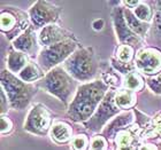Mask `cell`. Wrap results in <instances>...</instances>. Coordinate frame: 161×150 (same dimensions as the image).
<instances>
[{
    "label": "cell",
    "mask_w": 161,
    "mask_h": 150,
    "mask_svg": "<svg viewBox=\"0 0 161 150\" xmlns=\"http://www.w3.org/2000/svg\"><path fill=\"white\" fill-rule=\"evenodd\" d=\"M53 116L43 103H35L29 109L23 124V130L36 137H46L53 125Z\"/></svg>",
    "instance_id": "obj_8"
},
{
    "label": "cell",
    "mask_w": 161,
    "mask_h": 150,
    "mask_svg": "<svg viewBox=\"0 0 161 150\" xmlns=\"http://www.w3.org/2000/svg\"><path fill=\"white\" fill-rule=\"evenodd\" d=\"M31 27L28 12L13 6H6L0 12V31L10 43Z\"/></svg>",
    "instance_id": "obj_6"
},
{
    "label": "cell",
    "mask_w": 161,
    "mask_h": 150,
    "mask_svg": "<svg viewBox=\"0 0 161 150\" xmlns=\"http://www.w3.org/2000/svg\"><path fill=\"white\" fill-rule=\"evenodd\" d=\"M62 67L80 84H85L99 79L100 63L92 47H80L68 59Z\"/></svg>",
    "instance_id": "obj_2"
},
{
    "label": "cell",
    "mask_w": 161,
    "mask_h": 150,
    "mask_svg": "<svg viewBox=\"0 0 161 150\" xmlns=\"http://www.w3.org/2000/svg\"><path fill=\"white\" fill-rule=\"evenodd\" d=\"M115 104L121 111L134 110L137 104V93L127 88H120L115 92Z\"/></svg>",
    "instance_id": "obj_19"
},
{
    "label": "cell",
    "mask_w": 161,
    "mask_h": 150,
    "mask_svg": "<svg viewBox=\"0 0 161 150\" xmlns=\"http://www.w3.org/2000/svg\"><path fill=\"white\" fill-rule=\"evenodd\" d=\"M152 5H153V9H154L152 27L157 30L158 34H161V1H152Z\"/></svg>",
    "instance_id": "obj_29"
},
{
    "label": "cell",
    "mask_w": 161,
    "mask_h": 150,
    "mask_svg": "<svg viewBox=\"0 0 161 150\" xmlns=\"http://www.w3.org/2000/svg\"><path fill=\"white\" fill-rule=\"evenodd\" d=\"M12 47L28 55L31 60H36L42 49L38 41V31L35 30V28L31 25L28 30L12 41Z\"/></svg>",
    "instance_id": "obj_13"
},
{
    "label": "cell",
    "mask_w": 161,
    "mask_h": 150,
    "mask_svg": "<svg viewBox=\"0 0 161 150\" xmlns=\"http://www.w3.org/2000/svg\"><path fill=\"white\" fill-rule=\"evenodd\" d=\"M146 86L150 88L152 93L161 95V74L157 75L154 77L146 78Z\"/></svg>",
    "instance_id": "obj_30"
},
{
    "label": "cell",
    "mask_w": 161,
    "mask_h": 150,
    "mask_svg": "<svg viewBox=\"0 0 161 150\" xmlns=\"http://www.w3.org/2000/svg\"><path fill=\"white\" fill-rule=\"evenodd\" d=\"M146 85V79L143 75H141L137 70L131 71L123 77V88L134 91V92H142Z\"/></svg>",
    "instance_id": "obj_22"
},
{
    "label": "cell",
    "mask_w": 161,
    "mask_h": 150,
    "mask_svg": "<svg viewBox=\"0 0 161 150\" xmlns=\"http://www.w3.org/2000/svg\"><path fill=\"white\" fill-rule=\"evenodd\" d=\"M115 92L116 91L114 90L108 91V93L106 94V96L100 103V106L93 113V116L91 117L86 123L83 124V126L87 131H90L94 134H100L101 131L105 128V126L121 112L118 106L115 104Z\"/></svg>",
    "instance_id": "obj_7"
},
{
    "label": "cell",
    "mask_w": 161,
    "mask_h": 150,
    "mask_svg": "<svg viewBox=\"0 0 161 150\" xmlns=\"http://www.w3.org/2000/svg\"><path fill=\"white\" fill-rule=\"evenodd\" d=\"M132 12L138 20H141L142 22H145V23L152 24L153 16H154V9H153L152 1H142L141 0L139 5Z\"/></svg>",
    "instance_id": "obj_24"
},
{
    "label": "cell",
    "mask_w": 161,
    "mask_h": 150,
    "mask_svg": "<svg viewBox=\"0 0 161 150\" xmlns=\"http://www.w3.org/2000/svg\"><path fill=\"white\" fill-rule=\"evenodd\" d=\"M80 47V41L77 39L64 40L53 46L42 48L36 59V62L43 69L44 72L47 74L54 68L62 65Z\"/></svg>",
    "instance_id": "obj_5"
},
{
    "label": "cell",
    "mask_w": 161,
    "mask_h": 150,
    "mask_svg": "<svg viewBox=\"0 0 161 150\" xmlns=\"http://www.w3.org/2000/svg\"><path fill=\"white\" fill-rule=\"evenodd\" d=\"M31 59L22 52L14 49L13 47L8 50L6 56V69L14 75H19L27 67Z\"/></svg>",
    "instance_id": "obj_17"
},
{
    "label": "cell",
    "mask_w": 161,
    "mask_h": 150,
    "mask_svg": "<svg viewBox=\"0 0 161 150\" xmlns=\"http://www.w3.org/2000/svg\"><path fill=\"white\" fill-rule=\"evenodd\" d=\"M123 14H124V18H125V22H127L128 27L130 28L131 31L135 32V34L139 36L141 38L145 39L147 32L151 29L152 24L145 23V22H142L141 20H138L136 15L134 14V12L129 8H125L123 7Z\"/></svg>",
    "instance_id": "obj_20"
},
{
    "label": "cell",
    "mask_w": 161,
    "mask_h": 150,
    "mask_svg": "<svg viewBox=\"0 0 161 150\" xmlns=\"http://www.w3.org/2000/svg\"><path fill=\"white\" fill-rule=\"evenodd\" d=\"M100 79L109 87V90L118 91L123 87V76H121L120 74H118L112 67L109 71L106 70L101 72Z\"/></svg>",
    "instance_id": "obj_25"
},
{
    "label": "cell",
    "mask_w": 161,
    "mask_h": 150,
    "mask_svg": "<svg viewBox=\"0 0 161 150\" xmlns=\"http://www.w3.org/2000/svg\"><path fill=\"white\" fill-rule=\"evenodd\" d=\"M141 0H123L122 1V6L125 7V8H129V9L134 10L136 7L139 5Z\"/></svg>",
    "instance_id": "obj_34"
},
{
    "label": "cell",
    "mask_w": 161,
    "mask_h": 150,
    "mask_svg": "<svg viewBox=\"0 0 161 150\" xmlns=\"http://www.w3.org/2000/svg\"><path fill=\"white\" fill-rule=\"evenodd\" d=\"M108 91L109 87L100 78L80 84L74 100L67 108V116L75 123H86L93 116Z\"/></svg>",
    "instance_id": "obj_1"
},
{
    "label": "cell",
    "mask_w": 161,
    "mask_h": 150,
    "mask_svg": "<svg viewBox=\"0 0 161 150\" xmlns=\"http://www.w3.org/2000/svg\"><path fill=\"white\" fill-rule=\"evenodd\" d=\"M0 124H1V135H9L14 130V123L8 116H1L0 118Z\"/></svg>",
    "instance_id": "obj_31"
},
{
    "label": "cell",
    "mask_w": 161,
    "mask_h": 150,
    "mask_svg": "<svg viewBox=\"0 0 161 150\" xmlns=\"http://www.w3.org/2000/svg\"><path fill=\"white\" fill-rule=\"evenodd\" d=\"M105 27V21L103 18H96L92 22V29L94 31H101Z\"/></svg>",
    "instance_id": "obj_35"
},
{
    "label": "cell",
    "mask_w": 161,
    "mask_h": 150,
    "mask_svg": "<svg viewBox=\"0 0 161 150\" xmlns=\"http://www.w3.org/2000/svg\"><path fill=\"white\" fill-rule=\"evenodd\" d=\"M91 139L85 133H80L74 135L70 142L71 150H90Z\"/></svg>",
    "instance_id": "obj_26"
},
{
    "label": "cell",
    "mask_w": 161,
    "mask_h": 150,
    "mask_svg": "<svg viewBox=\"0 0 161 150\" xmlns=\"http://www.w3.org/2000/svg\"><path fill=\"white\" fill-rule=\"evenodd\" d=\"M28 14L31 25L36 31H39L47 25L58 24L60 21L61 7L52 1L37 0L28 9Z\"/></svg>",
    "instance_id": "obj_9"
},
{
    "label": "cell",
    "mask_w": 161,
    "mask_h": 150,
    "mask_svg": "<svg viewBox=\"0 0 161 150\" xmlns=\"http://www.w3.org/2000/svg\"><path fill=\"white\" fill-rule=\"evenodd\" d=\"M138 150H161V141H143Z\"/></svg>",
    "instance_id": "obj_33"
},
{
    "label": "cell",
    "mask_w": 161,
    "mask_h": 150,
    "mask_svg": "<svg viewBox=\"0 0 161 150\" xmlns=\"http://www.w3.org/2000/svg\"><path fill=\"white\" fill-rule=\"evenodd\" d=\"M142 141H161V111L150 117L143 126Z\"/></svg>",
    "instance_id": "obj_18"
},
{
    "label": "cell",
    "mask_w": 161,
    "mask_h": 150,
    "mask_svg": "<svg viewBox=\"0 0 161 150\" xmlns=\"http://www.w3.org/2000/svg\"><path fill=\"white\" fill-rule=\"evenodd\" d=\"M0 83L1 88L5 91L9 100L10 109L14 110H24L31 103L39 88L37 84L24 83L16 75L9 72L7 69L1 70Z\"/></svg>",
    "instance_id": "obj_4"
},
{
    "label": "cell",
    "mask_w": 161,
    "mask_h": 150,
    "mask_svg": "<svg viewBox=\"0 0 161 150\" xmlns=\"http://www.w3.org/2000/svg\"><path fill=\"white\" fill-rule=\"evenodd\" d=\"M9 109V100H8V97H7L6 93H5V91L1 88V92H0V113H1V116H5Z\"/></svg>",
    "instance_id": "obj_32"
},
{
    "label": "cell",
    "mask_w": 161,
    "mask_h": 150,
    "mask_svg": "<svg viewBox=\"0 0 161 150\" xmlns=\"http://www.w3.org/2000/svg\"><path fill=\"white\" fill-rule=\"evenodd\" d=\"M45 75L46 74H45L43 71V69L38 65L37 62L34 60H31L27 67L24 68L23 70L17 75V77H19L21 80H23L24 83L37 84L39 80H42L44 77H45Z\"/></svg>",
    "instance_id": "obj_21"
},
{
    "label": "cell",
    "mask_w": 161,
    "mask_h": 150,
    "mask_svg": "<svg viewBox=\"0 0 161 150\" xmlns=\"http://www.w3.org/2000/svg\"><path fill=\"white\" fill-rule=\"evenodd\" d=\"M136 123V113L134 110L129 111H121L118 116L114 117L109 123L105 126V128L101 131V135L107 139V141L111 143L113 142L116 137V134L120 131L127 128Z\"/></svg>",
    "instance_id": "obj_15"
},
{
    "label": "cell",
    "mask_w": 161,
    "mask_h": 150,
    "mask_svg": "<svg viewBox=\"0 0 161 150\" xmlns=\"http://www.w3.org/2000/svg\"><path fill=\"white\" fill-rule=\"evenodd\" d=\"M142 132L143 127L139 123H136L131 126L120 131L114 141V150H138L142 141Z\"/></svg>",
    "instance_id": "obj_12"
},
{
    "label": "cell",
    "mask_w": 161,
    "mask_h": 150,
    "mask_svg": "<svg viewBox=\"0 0 161 150\" xmlns=\"http://www.w3.org/2000/svg\"><path fill=\"white\" fill-rule=\"evenodd\" d=\"M111 67L113 68L116 72H119L121 76H123V77L129 74V72H131V71L136 70L135 63L128 64V63H123V62H120V61L116 60L113 55H112V57H111Z\"/></svg>",
    "instance_id": "obj_27"
},
{
    "label": "cell",
    "mask_w": 161,
    "mask_h": 150,
    "mask_svg": "<svg viewBox=\"0 0 161 150\" xmlns=\"http://www.w3.org/2000/svg\"><path fill=\"white\" fill-rule=\"evenodd\" d=\"M80 85V84L68 74L62 65L52 69L37 83L38 87L55 96L66 108L69 107L71 101L74 100Z\"/></svg>",
    "instance_id": "obj_3"
},
{
    "label": "cell",
    "mask_w": 161,
    "mask_h": 150,
    "mask_svg": "<svg viewBox=\"0 0 161 150\" xmlns=\"http://www.w3.org/2000/svg\"><path fill=\"white\" fill-rule=\"evenodd\" d=\"M109 142L101 134H94L91 137L90 150H108Z\"/></svg>",
    "instance_id": "obj_28"
},
{
    "label": "cell",
    "mask_w": 161,
    "mask_h": 150,
    "mask_svg": "<svg viewBox=\"0 0 161 150\" xmlns=\"http://www.w3.org/2000/svg\"><path fill=\"white\" fill-rule=\"evenodd\" d=\"M112 22H113V28H114L116 39L119 41V45H130L135 47L137 50L142 49L145 47V41L143 38L132 32L131 29L128 27L125 18L123 14V6L122 3L119 6L112 7L111 12Z\"/></svg>",
    "instance_id": "obj_10"
},
{
    "label": "cell",
    "mask_w": 161,
    "mask_h": 150,
    "mask_svg": "<svg viewBox=\"0 0 161 150\" xmlns=\"http://www.w3.org/2000/svg\"><path fill=\"white\" fill-rule=\"evenodd\" d=\"M135 68L146 78L161 74V50L157 47H144L137 52Z\"/></svg>",
    "instance_id": "obj_11"
},
{
    "label": "cell",
    "mask_w": 161,
    "mask_h": 150,
    "mask_svg": "<svg viewBox=\"0 0 161 150\" xmlns=\"http://www.w3.org/2000/svg\"><path fill=\"white\" fill-rule=\"evenodd\" d=\"M138 50L130 45H118L114 50L113 56L120 62L131 64L135 62V57Z\"/></svg>",
    "instance_id": "obj_23"
},
{
    "label": "cell",
    "mask_w": 161,
    "mask_h": 150,
    "mask_svg": "<svg viewBox=\"0 0 161 150\" xmlns=\"http://www.w3.org/2000/svg\"><path fill=\"white\" fill-rule=\"evenodd\" d=\"M69 39H77V38L75 37L73 32L68 31L59 24H51L38 31V41L42 48L53 46L55 44Z\"/></svg>",
    "instance_id": "obj_14"
},
{
    "label": "cell",
    "mask_w": 161,
    "mask_h": 150,
    "mask_svg": "<svg viewBox=\"0 0 161 150\" xmlns=\"http://www.w3.org/2000/svg\"><path fill=\"white\" fill-rule=\"evenodd\" d=\"M50 137L54 143L58 146L62 144H70L73 137H74V130L69 123L64 120H57L54 122L50 131Z\"/></svg>",
    "instance_id": "obj_16"
}]
</instances>
